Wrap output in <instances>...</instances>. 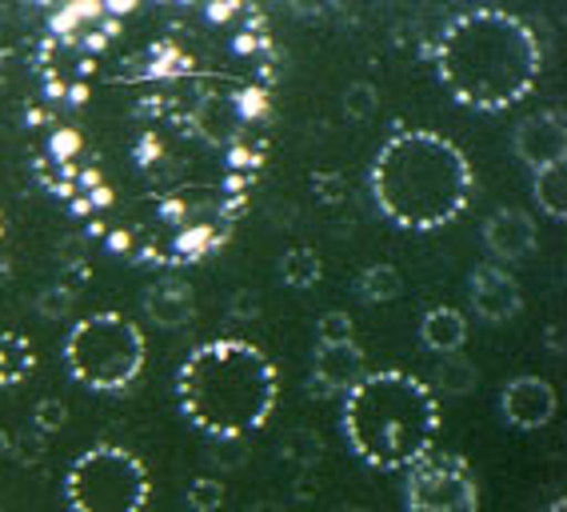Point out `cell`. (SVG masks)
I'll return each instance as SVG.
<instances>
[{
	"mask_svg": "<svg viewBox=\"0 0 567 512\" xmlns=\"http://www.w3.org/2000/svg\"><path fill=\"white\" fill-rule=\"evenodd\" d=\"M280 457L300 472H312L316 461L324 457V437L316 429H288L280 437Z\"/></svg>",
	"mask_w": 567,
	"mask_h": 512,
	"instance_id": "obj_19",
	"label": "cell"
},
{
	"mask_svg": "<svg viewBox=\"0 0 567 512\" xmlns=\"http://www.w3.org/2000/svg\"><path fill=\"white\" fill-rule=\"evenodd\" d=\"M37 369V352L21 332H0V389L21 385Z\"/></svg>",
	"mask_w": 567,
	"mask_h": 512,
	"instance_id": "obj_17",
	"label": "cell"
},
{
	"mask_svg": "<svg viewBox=\"0 0 567 512\" xmlns=\"http://www.w3.org/2000/svg\"><path fill=\"white\" fill-rule=\"evenodd\" d=\"M544 44L536 29L504 9H472L444 24L436 76L444 93L472 113H504L536 89Z\"/></svg>",
	"mask_w": 567,
	"mask_h": 512,
	"instance_id": "obj_1",
	"label": "cell"
},
{
	"mask_svg": "<svg viewBox=\"0 0 567 512\" xmlns=\"http://www.w3.org/2000/svg\"><path fill=\"white\" fill-rule=\"evenodd\" d=\"M512 153L539 173V168H551V164L567 161V116L564 109H539V113L524 116L512 133Z\"/></svg>",
	"mask_w": 567,
	"mask_h": 512,
	"instance_id": "obj_8",
	"label": "cell"
},
{
	"mask_svg": "<svg viewBox=\"0 0 567 512\" xmlns=\"http://www.w3.org/2000/svg\"><path fill=\"white\" fill-rule=\"evenodd\" d=\"M144 317L161 328H184L193 325L196 305H193V288L181 285V280H164L144 293Z\"/></svg>",
	"mask_w": 567,
	"mask_h": 512,
	"instance_id": "obj_13",
	"label": "cell"
},
{
	"mask_svg": "<svg viewBox=\"0 0 567 512\" xmlns=\"http://www.w3.org/2000/svg\"><path fill=\"white\" fill-rule=\"evenodd\" d=\"M472 164L456 141L432 129L388 136L368 168V188L384 221L404 233H436L472 201Z\"/></svg>",
	"mask_w": 567,
	"mask_h": 512,
	"instance_id": "obj_2",
	"label": "cell"
},
{
	"mask_svg": "<svg viewBox=\"0 0 567 512\" xmlns=\"http://www.w3.org/2000/svg\"><path fill=\"white\" fill-rule=\"evenodd\" d=\"M544 340H547V349L556 352V357H559V352H564V337H559V325H547Z\"/></svg>",
	"mask_w": 567,
	"mask_h": 512,
	"instance_id": "obj_29",
	"label": "cell"
},
{
	"mask_svg": "<svg viewBox=\"0 0 567 512\" xmlns=\"http://www.w3.org/2000/svg\"><path fill=\"white\" fill-rule=\"evenodd\" d=\"M544 512H567V496H556V501L547 504V509H544Z\"/></svg>",
	"mask_w": 567,
	"mask_h": 512,
	"instance_id": "obj_31",
	"label": "cell"
},
{
	"mask_svg": "<svg viewBox=\"0 0 567 512\" xmlns=\"http://www.w3.org/2000/svg\"><path fill=\"white\" fill-rule=\"evenodd\" d=\"M380 109V89L372 81H352L344 89V116L348 121H372Z\"/></svg>",
	"mask_w": 567,
	"mask_h": 512,
	"instance_id": "obj_22",
	"label": "cell"
},
{
	"mask_svg": "<svg viewBox=\"0 0 567 512\" xmlns=\"http://www.w3.org/2000/svg\"><path fill=\"white\" fill-rule=\"evenodd\" d=\"M280 397L276 365L248 340H208L176 369L184 420L216 441H236L268 424Z\"/></svg>",
	"mask_w": 567,
	"mask_h": 512,
	"instance_id": "obj_3",
	"label": "cell"
},
{
	"mask_svg": "<svg viewBox=\"0 0 567 512\" xmlns=\"http://www.w3.org/2000/svg\"><path fill=\"white\" fill-rule=\"evenodd\" d=\"M340 429L360 464L375 472H408L424 452L436 449L440 400L427 380L412 372H368L344 397Z\"/></svg>",
	"mask_w": 567,
	"mask_h": 512,
	"instance_id": "obj_4",
	"label": "cell"
},
{
	"mask_svg": "<svg viewBox=\"0 0 567 512\" xmlns=\"http://www.w3.org/2000/svg\"><path fill=\"white\" fill-rule=\"evenodd\" d=\"M467 300L476 308V317L487 325H507L524 308V288L519 280L499 265H480L467 277Z\"/></svg>",
	"mask_w": 567,
	"mask_h": 512,
	"instance_id": "obj_10",
	"label": "cell"
},
{
	"mask_svg": "<svg viewBox=\"0 0 567 512\" xmlns=\"http://www.w3.org/2000/svg\"><path fill=\"white\" fill-rule=\"evenodd\" d=\"M324 277V265H320V256H316V248H288V253L280 256V280L288 288H316V280Z\"/></svg>",
	"mask_w": 567,
	"mask_h": 512,
	"instance_id": "obj_20",
	"label": "cell"
},
{
	"mask_svg": "<svg viewBox=\"0 0 567 512\" xmlns=\"http://www.w3.org/2000/svg\"><path fill=\"white\" fill-rule=\"evenodd\" d=\"M228 317H233V320H256V317H260V297H256V293H248V288L233 293V300H228Z\"/></svg>",
	"mask_w": 567,
	"mask_h": 512,
	"instance_id": "obj_27",
	"label": "cell"
},
{
	"mask_svg": "<svg viewBox=\"0 0 567 512\" xmlns=\"http://www.w3.org/2000/svg\"><path fill=\"white\" fill-rule=\"evenodd\" d=\"M480 236H484V248L499 260V268L504 265H519V260H527V256L536 253L539 245V233H536V221H532V213H524V208H496V213L487 216L484 228H480Z\"/></svg>",
	"mask_w": 567,
	"mask_h": 512,
	"instance_id": "obj_11",
	"label": "cell"
},
{
	"mask_svg": "<svg viewBox=\"0 0 567 512\" xmlns=\"http://www.w3.org/2000/svg\"><path fill=\"white\" fill-rule=\"evenodd\" d=\"M559 409V397L551 389V380L536 377V372H524V377H512L499 389V412L512 429L519 432H536L547 429L551 420H556Z\"/></svg>",
	"mask_w": 567,
	"mask_h": 512,
	"instance_id": "obj_9",
	"label": "cell"
},
{
	"mask_svg": "<svg viewBox=\"0 0 567 512\" xmlns=\"http://www.w3.org/2000/svg\"><path fill=\"white\" fill-rule=\"evenodd\" d=\"M0 240H4V221H0Z\"/></svg>",
	"mask_w": 567,
	"mask_h": 512,
	"instance_id": "obj_32",
	"label": "cell"
},
{
	"mask_svg": "<svg viewBox=\"0 0 567 512\" xmlns=\"http://www.w3.org/2000/svg\"><path fill=\"white\" fill-rule=\"evenodd\" d=\"M144 332L124 313H92L64 337V369L92 392H124L144 369Z\"/></svg>",
	"mask_w": 567,
	"mask_h": 512,
	"instance_id": "obj_5",
	"label": "cell"
},
{
	"mask_svg": "<svg viewBox=\"0 0 567 512\" xmlns=\"http://www.w3.org/2000/svg\"><path fill=\"white\" fill-rule=\"evenodd\" d=\"M368 377V357L360 345H332L320 349L312 360V397H336V392H352Z\"/></svg>",
	"mask_w": 567,
	"mask_h": 512,
	"instance_id": "obj_12",
	"label": "cell"
},
{
	"mask_svg": "<svg viewBox=\"0 0 567 512\" xmlns=\"http://www.w3.org/2000/svg\"><path fill=\"white\" fill-rule=\"evenodd\" d=\"M316 340L320 349H332V345H352L355 340V325L344 308H328L324 317L316 320Z\"/></svg>",
	"mask_w": 567,
	"mask_h": 512,
	"instance_id": "obj_21",
	"label": "cell"
},
{
	"mask_svg": "<svg viewBox=\"0 0 567 512\" xmlns=\"http://www.w3.org/2000/svg\"><path fill=\"white\" fill-rule=\"evenodd\" d=\"M148 496V469L124 444H92L64 472L69 512H144Z\"/></svg>",
	"mask_w": 567,
	"mask_h": 512,
	"instance_id": "obj_6",
	"label": "cell"
},
{
	"mask_svg": "<svg viewBox=\"0 0 567 512\" xmlns=\"http://www.w3.org/2000/svg\"><path fill=\"white\" fill-rule=\"evenodd\" d=\"M69 424V405L61 397H44L37 400V409H32V429L49 437V432H61Z\"/></svg>",
	"mask_w": 567,
	"mask_h": 512,
	"instance_id": "obj_25",
	"label": "cell"
},
{
	"mask_svg": "<svg viewBox=\"0 0 567 512\" xmlns=\"http://www.w3.org/2000/svg\"><path fill=\"white\" fill-rule=\"evenodd\" d=\"M480 385V372L476 365L467 357H460V352H452V357H440L436 360V369H432V397L440 400V392L444 397H467V392H476Z\"/></svg>",
	"mask_w": 567,
	"mask_h": 512,
	"instance_id": "obj_15",
	"label": "cell"
},
{
	"mask_svg": "<svg viewBox=\"0 0 567 512\" xmlns=\"http://www.w3.org/2000/svg\"><path fill=\"white\" fill-rule=\"evenodd\" d=\"M9 449H12V432H4V429H0V461H4V457H9Z\"/></svg>",
	"mask_w": 567,
	"mask_h": 512,
	"instance_id": "obj_30",
	"label": "cell"
},
{
	"mask_svg": "<svg viewBox=\"0 0 567 512\" xmlns=\"http://www.w3.org/2000/svg\"><path fill=\"white\" fill-rule=\"evenodd\" d=\"M320 188H328V205H336V201H340V196H344V185H340V176H316V193H320Z\"/></svg>",
	"mask_w": 567,
	"mask_h": 512,
	"instance_id": "obj_28",
	"label": "cell"
},
{
	"mask_svg": "<svg viewBox=\"0 0 567 512\" xmlns=\"http://www.w3.org/2000/svg\"><path fill=\"white\" fill-rule=\"evenodd\" d=\"M532 196H536L539 213L551 216V221H559V225H564V221H567V181H564V164L539 168V173L532 176Z\"/></svg>",
	"mask_w": 567,
	"mask_h": 512,
	"instance_id": "obj_18",
	"label": "cell"
},
{
	"mask_svg": "<svg viewBox=\"0 0 567 512\" xmlns=\"http://www.w3.org/2000/svg\"><path fill=\"white\" fill-rule=\"evenodd\" d=\"M9 457H17L21 464H32V461H41L44 457V437L37 429H24L21 437H12V449H9Z\"/></svg>",
	"mask_w": 567,
	"mask_h": 512,
	"instance_id": "obj_26",
	"label": "cell"
},
{
	"mask_svg": "<svg viewBox=\"0 0 567 512\" xmlns=\"http://www.w3.org/2000/svg\"><path fill=\"white\" fill-rule=\"evenodd\" d=\"M400 293H404V277L388 260H375V265L360 268V277H355V297L364 300V305H388Z\"/></svg>",
	"mask_w": 567,
	"mask_h": 512,
	"instance_id": "obj_16",
	"label": "cell"
},
{
	"mask_svg": "<svg viewBox=\"0 0 567 512\" xmlns=\"http://www.w3.org/2000/svg\"><path fill=\"white\" fill-rule=\"evenodd\" d=\"M420 340H424L427 352H436V357H452V352L464 349L467 317L452 305L427 308L424 317H420Z\"/></svg>",
	"mask_w": 567,
	"mask_h": 512,
	"instance_id": "obj_14",
	"label": "cell"
},
{
	"mask_svg": "<svg viewBox=\"0 0 567 512\" xmlns=\"http://www.w3.org/2000/svg\"><path fill=\"white\" fill-rule=\"evenodd\" d=\"M32 305H37V313H41L44 320H64L72 313V305H76V293L64 288V285H49V288L37 293Z\"/></svg>",
	"mask_w": 567,
	"mask_h": 512,
	"instance_id": "obj_24",
	"label": "cell"
},
{
	"mask_svg": "<svg viewBox=\"0 0 567 512\" xmlns=\"http://www.w3.org/2000/svg\"><path fill=\"white\" fill-rule=\"evenodd\" d=\"M184 501H188L193 512H216L224 504V484L216 481V477H196V481H188V489H184Z\"/></svg>",
	"mask_w": 567,
	"mask_h": 512,
	"instance_id": "obj_23",
	"label": "cell"
},
{
	"mask_svg": "<svg viewBox=\"0 0 567 512\" xmlns=\"http://www.w3.org/2000/svg\"><path fill=\"white\" fill-rule=\"evenodd\" d=\"M408 512H480V481L460 452L432 449L404 472Z\"/></svg>",
	"mask_w": 567,
	"mask_h": 512,
	"instance_id": "obj_7",
	"label": "cell"
},
{
	"mask_svg": "<svg viewBox=\"0 0 567 512\" xmlns=\"http://www.w3.org/2000/svg\"><path fill=\"white\" fill-rule=\"evenodd\" d=\"M348 512H372V509H348Z\"/></svg>",
	"mask_w": 567,
	"mask_h": 512,
	"instance_id": "obj_33",
	"label": "cell"
}]
</instances>
